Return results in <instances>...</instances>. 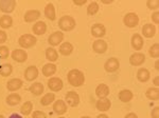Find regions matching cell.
<instances>
[{"label":"cell","instance_id":"obj_1","mask_svg":"<svg viewBox=\"0 0 159 118\" xmlns=\"http://www.w3.org/2000/svg\"><path fill=\"white\" fill-rule=\"evenodd\" d=\"M67 80L70 86L79 88L85 83V75L82 71L78 69H72L68 72L67 74Z\"/></svg>","mask_w":159,"mask_h":118},{"label":"cell","instance_id":"obj_2","mask_svg":"<svg viewBox=\"0 0 159 118\" xmlns=\"http://www.w3.org/2000/svg\"><path fill=\"white\" fill-rule=\"evenodd\" d=\"M58 27L63 32H70V31L74 30V27H76V22L74 20L73 17L65 15L58 20Z\"/></svg>","mask_w":159,"mask_h":118},{"label":"cell","instance_id":"obj_3","mask_svg":"<svg viewBox=\"0 0 159 118\" xmlns=\"http://www.w3.org/2000/svg\"><path fill=\"white\" fill-rule=\"evenodd\" d=\"M37 42V39L34 35L31 34H25L21 35L18 39V44L22 48H30L32 47H34Z\"/></svg>","mask_w":159,"mask_h":118},{"label":"cell","instance_id":"obj_4","mask_svg":"<svg viewBox=\"0 0 159 118\" xmlns=\"http://www.w3.org/2000/svg\"><path fill=\"white\" fill-rule=\"evenodd\" d=\"M139 20H140L139 16L136 13L130 12L124 15V17H123V23H124L125 27L133 29V27H136L139 24Z\"/></svg>","mask_w":159,"mask_h":118},{"label":"cell","instance_id":"obj_5","mask_svg":"<svg viewBox=\"0 0 159 118\" xmlns=\"http://www.w3.org/2000/svg\"><path fill=\"white\" fill-rule=\"evenodd\" d=\"M120 69V61L116 57H110L105 61L104 70L107 73H115Z\"/></svg>","mask_w":159,"mask_h":118},{"label":"cell","instance_id":"obj_6","mask_svg":"<svg viewBox=\"0 0 159 118\" xmlns=\"http://www.w3.org/2000/svg\"><path fill=\"white\" fill-rule=\"evenodd\" d=\"M65 102L71 107H76L80 104V95L75 91H69L65 95Z\"/></svg>","mask_w":159,"mask_h":118},{"label":"cell","instance_id":"obj_7","mask_svg":"<svg viewBox=\"0 0 159 118\" xmlns=\"http://www.w3.org/2000/svg\"><path fill=\"white\" fill-rule=\"evenodd\" d=\"M47 86H48V88H49L50 91L58 92L63 89L64 82L61 78H58V77H51L49 80H48Z\"/></svg>","mask_w":159,"mask_h":118},{"label":"cell","instance_id":"obj_8","mask_svg":"<svg viewBox=\"0 0 159 118\" xmlns=\"http://www.w3.org/2000/svg\"><path fill=\"white\" fill-rule=\"evenodd\" d=\"M11 57L14 61L18 63H24L28 59V53L22 48H16L11 53Z\"/></svg>","mask_w":159,"mask_h":118},{"label":"cell","instance_id":"obj_9","mask_svg":"<svg viewBox=\"0 0 159 118\" xmlns=\"http://www.w3.org/2000/svg\"><path fill=\"white\" fill-rule=\"evenodd\" d=\"M15 7H16V1L14 0H0V11L4 14L14 12Z\"/></svg>","mask_w":159,"mask_h":118},{"label":"cell","instance_id":"obj_10","mask_svg":"<svg viewBox=\"0 0 159 118\" xmlns=\"http://www.w3.org/2000/svg\"><path fill=\"white\" fill-rule=\"evenodd\" d=\"M90 33L93 37L99 38L100 39V38L104 37V36L106 35V27H105V25L102 23H94L91 27Z\"/></svg>","mask_w":159,"mask_h":118},{"label":"cell","instance_id":"obj_11","mask_svg":"<svg viewBox=\"0 0 159 118\" xmlns=\"http://www.w3.org/2000/svg\"><path fill=\"white\" fill-rule=\"evenodd\" d=\"M63 39H64L63 32L56 31V32L52 33V34L48 37V43H49L51 47H56V45H60V43H61Z\"/></svg>","mask_w":159,"mask_h":118},{"label":"cell","instance_id":"obj_12","mask_svg":"<svg viewBox=\"0 0 159 118\" xmlns=\"http://www.w3.org/2000/svg\"><path fill=\"white\" fill-rule=\"evenodd\" d=\"M143 44H144V41H143V37L141 36L140 34H134L130 38V45L132 48H134L135 51H140L142 50L143 48Z\"/></svg>","mask_w":159,"mask_h":118},{"label":"cell","instance_id":"obj_13","mask_svg":"<svg viewBox=\"0 0 159 118\" xmlns=\"http://www.w3.org/2000/svg\"><path fill=\"white\" fill-rule=\"evenodd\" d=\"M108 48L107 42L103 39H97L96 41L92 43V50L97 54H104Z\"/></svg>","mask_w":159,"mask_h":118},{"label":"cell","instance_id":"obj_14","mask_svg":"<svg viewBox=\"0 0 159 118\" xmlns=\"http://www.w3.org/2000/svg\"><path fill=\"white\" fill-rule=\"evenodd\" d=\"M145 61V55L143 53H134L129 57V63L133 66H140L144 63Z\"/></svg>","mask_w":159,"mask_h":118},{"label":"cell","instance_id":"obj_15","mask_svg":"<svg viewBox=\"0 0 159 118\" xmlns=\"http://www.w3.org/2000/svg\"><path fill=\"white\" fill-rule=\"evenodd\" d=\"M67 110H68L67 103L64 100H61V99H58V100H56L54 103H53V112H54L55 114H57L58 116L64 115L67 112Z\"/></svg>","mask_w":159,"mask_h":118},{"label":"cell","instance_id":"obj_16","mask_svg":"<svg viewBox=\"0 0 159 118\" xmlns=\"http://www.w3.org/2000/svg\"><path fill=\"white\" fill-rule=\"evenodd\" d=\"M22 86H24V82H22L21 79L12 78V79H10V80L7 81V89L9 90L10 92H16V91H18V90L21 89Z\"/></svg>","mask_w":159,"mask_h":118},{"label":"cell","instance_id":"obj_17","mask_svg":"<svg viewBox=\"0 0 159 118\" xmlns=\"http://www.w3.org/2000/svg\"><path fill=\"white\" fill-rule=\"evenodd\" d=\"M24 75H25V80L34 81L38 77V69L35 65H30L29 68L25 69Z\"/></svg>","mask_w":159,"mask_h":118},{"label":"cell","instance_id":"obj_18","mask_svg":"<svg viewBox=\"0 0 159 118\" xmlns=\"http://www.w3.org/2000/svg\"><path fill=\"white\" fill-rule=\"evenodd\" d=\"M40 18V12L38 10H29V11L25 12V21L27 23H31V22H34Z\"/></svg>","mask_w":159,"mask_h":118},{"label":"cell","instance_id":"obj_19","mask_svg":"<svg viewBox=\"0 0 159 118\" xmlns=\"http://www.w3.org/2000/svg\"><path fill=\"white\" fill-rule=\"evenodd\" d=\"M142 36L145 38H153L156 35V27L153 23H147L142 27Z\"/></svg>","mask_w":159,"mask_h":118},{"label":"cell","instance_id":"obj_20","mask_svg":"<svg viewBox=\"0 0 159 118\" xmlns=\"http://www.w3.org/2000/svg\"><path fill=\"white\" fill-rule=\"evenodd\" d=\"M111 107V101L108 98H99V100L96 102V107L100 112H106L108 111Z\"/></svg>","mask_w":159,"mask_h":118},{"label":"cell","instance_id":"obj_21","mask_svg":"<svg viewBox=\"0 0 159 118\" xmlns=\"http://www.w3.org/2000/svg\"><path fill=\"white\" fill-rule=\"evenodd\" d=\"M109 93H110L109 86L105 83L99 84V86L96 88V95H97V97H99V98H106V97L109 95Z\"/></svg>","mask_w":159,"mask_h":118},{"label":"cell","instance_id":"obj_22","mask_svg":"<svg viewBox=\"0 0 159 118\" xmlns=\"http://www.w3.org/2000/svg\"><path fill=\"white\" fill-rule=\"evenodd\" d=\"M118 98H119V100L121 102L126 103V102H129L133 98H134V94H133V92L130 91V90L125 89V90H122V91L119 92Z\"/></svg>","mask_w":159,"mask_h":118},{"label":"cell","instance_id":"obj_23","mask_svg":"<svg viewBox=\"0 0 159 118\" xmlns=\"http://www.w3.org/2000/svg\"><path fill=\"white\" fill-rule=\"evenodd\" d=\"M151 78V73L148 69L141 68L137 71V79L140 82H148Z\"/></svg>","mask_w":159,"mask_h":118},{"label":"cell","instance_id":"obj_24","mask_svg":"<svg viewBox=\"0 0 159 118\" xmlns=\"http://www.w3.org/2000/svg\"><path fill=\"white\" fill-rule=\"evenodd\" d=\"M43 90H45V86H43V84L42 82H34L29 86V92L32 95H34V96L42 95Z\"/></svg>","mask_w":159,"mask_h":118},{"label":"cell","instance_id":"obj_25","mask_svg":"<svg viewBox=\"0 0 159 118\" xmlns=\"http://www.w3.org/2000/svg\"><path fill=\"white\" fill-rule=\"evenodd\" d=\"M32 31L34 33V35H43L46 32H47V24L43 21H37L36 23L33 25Z\"/></svg>","mask_w":159,"mask_h":118},{"label":"cell","instance_id":"obj_26","mask_svg":"<svg viewBox=\"0 0 159 118\" xmlns=\"http://www.w3.org/2000/svg\"><path fill=\"white\" fill-rule=\"evenodd\" d=\"M45 16L47 19L54 21L56 18V13H55V7L53 6V3H48L45 6Z\"/></svg>","mask_w":159,"mask_h":118},{"label":"cell","instance_id":"obj_27","mask_svg":"<svg viewBox=\"0 0 159 118\" xmlns=\"http://www.w3.org/2000/svg\"><path fill=\"white\" fill-rule=\"evenodd\" d=\"M56 65H54V63H47V65H45L43 66V75L46 76V77H51L52 75H54V74L56 73Z\"/></svg>","mask_w":159,"mask_h":118},{"label":"cell","instance_id":"obj_28","mask_svg":"<svg viewBox=\"0 0 159 118\" xmlns=\"http://www.w3.org/2000/svg\"><path fill=\"white\" fill-rule=\"evenodd\" d=\"M6 102L11 107L17 106V104H19L20 102H21V96H20L19 94H16V93L10 94L9 96H7Z\"/></svg>","mask_w":159,"mask_h":118},{"label":"cell","instance_id":"obj_29","mask_svg":"<svg viewBox=\"0 0 159 118\" xmlns=\"http://www.w3.org/2000/svg\"><path fill=\"white\" fill-rule=\"evenodd\" d=\"M73 52V45L70 42H64L60 45V54L63 56H69Z\"/></svg>","mask_w":159,"mask_h":118},{"label":"cell","instance_id":"obj_30","mask_svg":"<svg viewBox=\"0 0 159 118\" xmlns=\"http://www.w3.org/2000/svg\"><path fill=\"white\" fill-rule=\"evenodd\" d=\"M13 25V18L10 15H3L0 17V27L3 30L10 29Z\"/></svg>","mask_w":159,"mask_h":118},{"label":"cell","instance_id":"obj_31","mask_svg":"<svg viewBox=\"0 0 159 118\" xmlns=\"http://www.w3.org/2000/svg\"><path fill=\"white\" fill-rule=\"evenodd\" d=\"M46 59H47L48 61H50L51 63L54 62L58 59V53L57 51L55 50L54 48H48L47 50H46Z\"/></svg>","mask_w":159,"mask_h":118},{"label":"cell","instance_id":"obj_32","mask_svg":"<svg viewBox=\"0 0 159 118\" xmlns=\"http://www.w3.org/2000/svg\"><path fill=\"white\" fill-rule=\"evenodd\" d=\"M145 97L150 100H158L159 98V90L156 86H152V88H148L145 92Z\"/></svg>","mask_w":159,"mask_h":118},{"label":"cell","instance_id":"obj_33","mask_svg":"<svg viewBox=\"0 0 159 118\" xmlns=\"http://www.w3.org/2000/svg\"><path fill=\"white\" fill-rule=\"evenodd\" d=\"M13 73V65L11 63H3L0 65V75L2 77H9Z\"/></svg>","mask_w":159,"mask_h":118},{"label":"cell","instance_id":"obj_34","mask_svg":"<svg viewBox=\"0 0 159 118\" xmlns=\"http://www.w3.org/2000/svg\"><path fill=\"white\" fill-rule=\"evenodd\" d=\"M55 99V94L53 93H48L46 95H43V98L40 99V104L43 107H47V106H50Z\"/></svg>","mask_w":159,"mask_h":118},{"label":"cell","instance_id":"obj_35","mask_svg":"<svg viewBox=\"0 0 159 118\" xmlns=\"http://www.w3.org/2000/svg\"><path fill=\"white\" fill-rule=\"evenodd\" d=\"M32 111H33V103L31 101L25 102V103L20 107V113H21L22 115H25V116L30 115L31 113H32Z\"/></svg>","mask_w":159,"mask_h":118},{"label":"cell","instance_id":"obj_36","mask_svg":"<svg viewBox=\"0 0 159 118\" xmlns=\"http://www.w3.org/2000/svg\"><path fill=\"white\" fill-rule=\"evenodd\" d=\"M99 10H100V6H99L98 2H91V3H89V6H87V14H88L89 16H94V15L99 12Z\"/></svg>","mask_w":159,"mask_h":118},{"label":"cell","instance_id":"obj_37","mask_svg":"<svg viewBox=\"0 0 159 118\" xmlns=\"http://www.w3.org/2000/svg\"><path fill=\"white\" fill-rule=\"evenodd\" d=\"M148 55L152 58H158L159 56V45L158 42L154 43L153 45H151L150 50H148Z\"/></svg>","mask_w":159,"mask_h":118},{"label":"cell","instance_id":"obj_38","mask_svg":"<svg viewBox=\"0 0 159 118\" xmlns=\"http://www.w3.org/2000/svg\"><path fill=\"white\" fill-rule=\"evenodd\" d=\"M10 55V50L7 45H0V59H7Z\"/></svg>","mask_w":159,"mask_h":118},{"label":"cell","instance_id":"obj_39","mask_svg":"<svg viewBox=\"0 0 159 118\" xmlns=\"http://www.w3.org/2000/svg\"><path fill=\"white\" fill-rule=\"evenodd\" d=\"M147 6L148 9L154 10V11H157L159 6V1L158 0H148L147 1Z\"/></svg>","mask_w":159,"mask_h":118},{"label":"cell","instance_id":"obj_40","mask_svg":"<svg viewBox=\"0 0 159 118\" xmlns=\"http://www.w3.org/2000/svg\"><path fill=\"white\" fill-rule=\"evenodd\" d=\"M32 118H47V115L42 111H34L32 114Z\"/></svg>","mask_w":159,"mask_h":118},{"label":"cell","instance_id":"obj_41","mask_svg":"<svg viewBox=\"0 0 159 118\" xmlns=\"http://www.w3.org/2000/svg\"><path fill=\"white\" fill-rule=\"evenodd\" d=\"M7 39V35L3 30H0V44L2 45V43H4Z\"/></svg>","mask_w":159,"mask_h":118},{"label":"cell","instance_id":"obj_42","mask_svg":"<svg viewBox=\"0 0 159 118\" xmlns=\"http://www.w3.org/2000/svg\"><path fill=\"white\" fill-rule=\"evenodd\" d=\"M151 117L159 118V107H155L152 111H151Z\"/></svg>","mask_w":159,"mask_h":118},{"label":"cell","instance_id":"obj_43","mask_svg":"<svg viewBox=\"0 0 159 118\" xmlns=\"http://www.w3.org/2000/svg\"><path fill=\"white\" fill-rule=\"evenodd\" d=\"M152 21L155 24H158L159 23V13H158V11H155L152 14Z\"/></svg>","mask_w":159,"mask_h":118},{"label":"cell","instance_id":"obj_44","mask_svg":"<svg viewBox=\"0 0 159 118\" xmlns=\"http://www.w3.org/2000/svg\"><path fill=\"white\" fill-rule=\"evenodd\" d=\"M86 0H73V4H75V6H84V4H86Z\"/></svg>","mask_w":159,"mask_h":118},{"label":"cell","instance_id":"obj_45","mask_svg":"<svg viewBox=\"0 0 159 118\" xmlns=\"http://www.w3.org/2000/svg\"><path fill=\"white\" fill-rule=\"evenodd\" d=\"M124 118H138V115L134 112H130V113H129V114L125 115Z\"/></svg>","mask_w":159,"mask_h":118},{"label":"cell","instance_id":"obj_46","mask_svg":"<svg viewBox=\"0 0 159 118\" xmlns=\"http://www.w3.org/2000/svg\"><path fill=\"white\" fill-rule=\"evenodd\" d=\"M153 82H154V86H156V88H158V86H159V76H155L154 77V80H153Z\"/></svg>","mask_w":159,"mask_h":118},{"label":"cell","instance_id":"obj_47","mask_svg":"<svg viewBox=\"0 0 159 118\" xmlns=\"http://www.w3.org/2000/svg\"><path fill=\"white\" fill-rule=\"evenodd\" d=\"M97 118H109V117H108V115H107V114L101 113V114H99L98 116H97Z\"/></svg>","mask_w":159,"mask_h":118},{"label":"cell","instance_id":"obj_48","mask_svg":"<svg viewBox=\"0 0 159 118\" xmlns=\"http://www.w3.org/2000/svg\"><path fill=\"white\" fill-rule=\"evenodd\" d=\"M112 0H103V1H102V3H104V4H111L112 3Z\"/></svg>","mask_w":159,"mask_h":118},{"label":"cell","instance_id":"obj_49","mask_svg":"<svg viewBox=\"0 0 159 118\" xmlns=\"http://www.w3.org/2000/svg\"><path fill=\"white\" fill-rule=\"evenodd\" d=\"M9 118H22L19 114H12Z\"/></svg>","mask_w":159,"mask_h":118},{"label":"cell","instance_id":"obj_50","mask_svg":"<svg viewBox=\"0 0 159 118\" xmlns=\"http://www.w3.org/2000/svg\"><path fill=\"white\" fill-rule=\"evenodd\" d=\"M155 71H156V72H158V71H159V62H158V60L155 62Z\"/></svg>","mask_w":159,"mask_h":118},{"label":"cell","instance_id":"obj_51","mask_svg":"<svg viewBox=\"0 0 159 118\" xmlns=\"http://www.w3.org/2000/svg\"><path fill=\"white\" fill-rule=\"evenodd\" d=\"M81 118H91V117H89V116H82Z\"/></svg>","mask_w":159,"mask_h":118},{"label":"cell","instance_id":"obj_52","mask_svg":"<svg viewBox=\"0 0 159 118\" xmlns=\"http://www.w3.org/2000/svg\"><path fill=\"white\" fill-rule=\"evenodd\" d=\"M0 118H6V117H4L3 115H0Z\"/></svg>","mask_w":159,"mask_h":118},{"label":"cell","instance_id":"obj_53","mask_svg":"<svg viewBox=\"0 0 159 118\" xmlns=\"http://www.w3.org/2000/svg\"><path fill=\"white\" fill-rule=\"evenodd\" d=\"M58 118H66V117H61V116H60V117H58Z\"/></svg>","mask_w":159,"mask_h":118}]
</instances>
